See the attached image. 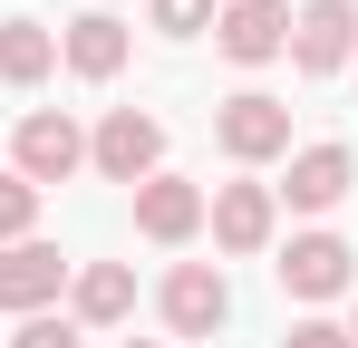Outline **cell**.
<instances>
[{
  "label": "cell",
  "instance_id": "1",
  "mask_svg": "<svg viewBox=\"0 0 358 348\" xmlns=\"http://www.w3.org/2000/svg\"><path fill=\"white\" fill-rule=\"evenodd\" d=\"M213 136H223V155H233V165H271V155L291 145V107H281V97H262V87H242V97H223Z\"/></svg>",
  "mask_w": 358,
  "mask_h": 348
},
{
  "label": "cell",
  "instance_id": "2",
  "mask_svg": "<svg viewBox=\"0 0 358 348\" xmlns=\"http://www.w3.org/2000/svg\"><path fill=\"white\" fill-rule=\"evenodd\" d=\"M291 58L310 68V78L349 68V58H358V10H349V0H310V10H291Z\"/></svg>",
  "mask_w": 358,
  "mask_h": 348
},
{
  "label": "cell",
  "instance_id": "3",
  "mask_svg": "<svg viewBox=\"0 0 358 348\" xmlns=\"http://www.w3.org/2000/svg\"><path fill=\"white\" fill-rule=\"evenodd\" d=\"M87 155H97L107 184H145L155 155H165V126H155V116H136V107H117L107 126H97V145H87Z\"/></svg>",
  "mask_w": 358,
  "mask_h": 348
},
{
  "label": "cell",
  "instance_id": "4",
  "mask_svg": "<svg viewBox=\"0 0 358 348\" xmlns=\"http://www.w3.org/2000/svg\"><path fill=\"white\" fill-rule=\"evenodd\" d=\"M223 310H233L223 271H203V261L165 271V329H175V339H213V329H223Z\"/></svg>",
  "mask_w": 358,
  "mask_h": 348
},
{
  "label": "cell",
  "instance_id": "5",
  "mask_svg": "<svg viewBox=\"0 0 358 348\" xmlns=\"http://www.w3.org/2000/svg\"><path fill=\"white\" fill-rule=\"evenodd\" d=\"M213 29H223V58L262 68V58H281V49H291V0H233Z\"/></svg>",
  "mask_w": 358,
  "mask_h": 348
},
{
  "label": "cell",
  "instance_id": "6",
  "mask_svg": "<svg viewBox=\"0 0 358 348\" xmlns=\"http://www.w3.org/2000/svg\"><path fill=\"white\" fill-rule=\"evenodd\" d=\"M87 165V136H78V126H68V116H20V174H29V184H68V174Z\"/></svg>",
  "mask_w": 358,
  "mask_h": 348
},
{
  "label": "cell",
  "instance_id": "7",
  "mask_svg": "<svg viewBox=\"0 0 358 348\" xmlns=\"http://www.w3.org/2000/svg\"><path fill=\"white\" fill-rule=\"evenodd\" d=\"M194 223H203V194L184 174H145L136 184V232L145 242H194Z\"/></svg>",
  "mask_w": 358,
  "mask_h": 348
},
{
  "label": "cell",
  "instance_id": "8",
  "mask_svg": "<svg viewBox=\"0 0 358 348\" xmlns=\"http://www.w3.org/2000/svg\"><path fill=\"white\" fill-rule=\"evenodd\" d=\"M281 290H291V300H329V290H349V242H339V232H300L291 252H281Z\"/></svg>",
  "mask_w": 358,
  "mask_h": 348
},
{
  "label": "cell",
  "instance_id": "9",
  "mask_svg": "<svg viewBox=\"0 0 358 348\" xmlns=\"http://www.w3.org/2000/svg\"><path fill=\"white\" fill-rule=\"evenodd\" d=\"M59 252L49 242H10L0 252V310H39V300H59Z\"/></svg>",
  "mask_w": 358,
  "mask_h": 348
},
{
  "label": "cell",
  "instance_id": "10",
  "mask_svg": "<svg viewBox=\"0 0 358 348\" xmlns=\"http://www.w3.org/2000/svg\"><path fill=\"white\" fill-rule=\"evenodd\" d=\"M213 242L223 252H262L271 242V184H223L213 194Z\"/></svg>",
  "mask_w": 358,
  "mask_h": 348
},
{
  "label": "cell",
  "instance_id": "11",
  "mask_svg": "<svg viewBox=\"0 0 358 348\" xmlns=\"http://www.w3.org/2000/svg\"><path fill=\"white\" fill-rule=\"evenodd\" d=\"M281 194H291L300 213H329V203L349 194V145H300V155H291V184H281Z\"/></svg>",
  "mask_w": 358,
  "mask_h": 348
},
{
  "label": "cell",
  "instance_id": "12",
  "mask_svg": "<svg viewBox=\"0 0 358 348\" xmlns=\"http://www.w3.org/2000/svg\"><path fill=\"white\" fill-rule=\"evenodd\" d=\"M49 58H59V39L39 20H0V87H39Z\"/></svg>",
  "mask_w": 358,
  "mask_h": 348
},
{
  "label": "cell",
  "instance_id": "13",
  "mask_svg": "<svg viewBox=\"0 0 358 348\" xmlns=\"http://www.w3.org/2000/svg\"><path fill=\"white\" fill-rule=\"evenodd\" d=\"M68 68H78V78H117V68H126V29L107 20V10L68 20Z\"/></svg>",
  "mask_w": 358,
  "mask_h": 348
},
{
  "label": "cell",
  "instance_id": "14",
  "mask_svg": "<svg viewBox=\"0 0 358 348\" xmlns=\"http://www.w3.org/2000/svg\"><path fill=\"white\" fill-rule=\"evenodd\" d=\"M126 310H136V271H126V261H87V271H78V319L107 329V319H126Z\"/></svg>",
  "mask_w": 358,
  "mask_h": 348
},
{
  "label": "cell",
  "instance_id": "15",
  "mask_svg": "<svg viewBox=\"0 0 358 348\" xmlns=\"http://www.w3.org/2000/svg\"><path fill=\"white\" fill-rule=\"evenodd\" d=\"M29 223H39V184L0 174V242H29Z\"/></svg>",
  "mask_w": 358,
  "mask_h": 348
},
{
  "label": "cell",
  "instance_id": "16",
  "mask_svg": "<svg viewBox=\"0 0 358 348\" xmlns=\"http://www.w3.org/2000/svg\"><path fill=\"white\" fill-rule=\"evenodd\" d=\"M203 20H213V0H155V29H165V39H194Z\"/></svg>",
  "mask_w": 358,
  "mask_h": 348
},
{
  "label": "cell",
  "instance_id": "17",
  "mask_svg": "<svg viewBox=\"0 0 358 348\" xmlns=\"http://www.w3.org/2000/svg\"><path fill=\"white\" fill-rule=\"evenodd\" d=\"M10 348H78V329H68V319H39V310H29V329H20Z\"/></svg>",
  "mask_w": 358,
  "mask_h": 348
},
{
  "label": "cell",
  "instance_id": "18",
  "mask_svg": "<svg viewBox=\"0 0 358 348\" xmlns=\"http://www.w3.org/2000/svg\"><path fill=\"white\" fill-rule=\"evenodd\" d=\"M281 348H349V329H329V319H300Z\"/></svg>",
  "mask_w": 358,
  "mask_h": 348
},
{
  "label": "cell",
  "instance_id": "19",
  "mask_svg": "<svg viewBox=\"0 0 358 348\" xmlns=\"http://www.w3.org/2000/svg\"><path fill=\"white\" fill-rule=\"evenodd\" d=\"M126 348H155V339H126Z\"/></svg>",
  "mask_w": 358,
  "mask_h": 348
},
{
  "label": "cell",
  "instance_id": "20",
  "mask_svg": "<svg viewBox=\"0 0 358 348\" xmlns=\"http://www.w3.org/2000/svg\"><path fill=\"white\" fill-rule=\"evenodd\" d=\"M349 348H358V329H349Z\"/></svg>",
  "mask_w": 358,
  "mask_h": 348
}]
</instances>
